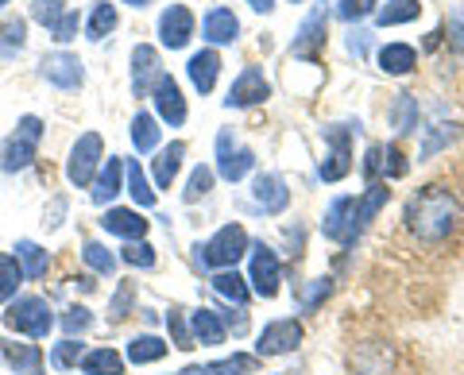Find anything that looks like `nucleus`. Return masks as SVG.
<instances>
[{"label":"nucleus","mask_w":464,"mask_h":375,"mask_svg":"<svg viewBox=\"0 0 464 375\" xmlns=\"http://www.w3.org/2000/svg\"><path fill=\"white\" fill-rule=\"evenodd\" d=\"M151 97H155V109H159V117H163L170 128L186 124V97H182L179 82H174L170 74H159V82H155Z\"/></svg>","instance_id":"ddd939ff"},{"label":"nucleus","mask_w":464,"mask_h":375,"mask_svg":"<svg viewBox=\"0 0 464 375\" xmlns=\"http://www.w3.org/2000/svg\"><path fill=\"white\" fill-rule=\"evenodd\" d=\"M460 136V128L457 124H433L430 132H426V143H422V159H430V155H438L441 148H449Z\"/></svg>","instance_id":"c9c22d12"},{"label":"nucleus","mask_w":464,"mask_h":375,"mask_svg":"<svg viewBox=\"0 0 464 375\" xmlns=\"http://www.w3.org/2000/svg\"><path fill=\"white\" fill-rule=\"evenodd\" d=\"M167 356V344L159 341V337H136L132 344H128V360L132 364H155V360H163Z\"/></svg>","instance_id":"72a5a7b5"},{"label":"nucleus","mask_w":464,"mask_h":375,"mask_svg":"<svg viewBox=\"0 0 464 375\" xmlns=\"http://www.w3.org/2000/svg\"><path fill=\"white\" fill-rule=\"evenodd\" d=\"M418 66V51L406 47V43H387L380 51V70L383 74H411Z\"/></svg>","instance_id":"393cba45"},{"label":"nucleus","mask_w":464,"mask_h":375,"mask_svg":"<svg viewBox=\"0 0 464 375\" xmlns=\"http://www.w3.org/2000/svg\"><path fill=\"white\" fill-rule=\"evenodd\" d=\"M132 143H136L140 155L159 148V120L151 117V112H136L132 117Z\"/></svg>","instance_id":"c756f323"},{"label":"nucleus","mask_w":464,"mask_h":375,"mask_svg":"<svg viewBox=\"0 0 464 375\" xmlns=\"http://www.w3.org/2000/svg\"><path fill=\"white\" fill-rule=\"evenodd\" d=\"M0 360L8 368H16V375H43V352L35 344H16V341L0 337Z\"/></svg>","instance_id":"dca6fc26"},{"label":"nucleus","mask_w":464,"mask_h":375,"mask_svg":"<svg viewBox=\"0 0 464 375\" xmlns=\"http://www.w3.org/2000/svg\"><path fill=\"white\" fill-rule=\"evenodd\" d=\"M457 217H460V206L445 186H426V190H418L411 201H406V228L422 240L449 236Z\"/></svg>","instance_id":"f257e3e1"},{"label":"nucleus","mask_w":464,"mask_h":375,"mask_svg":"<svg viewBox=\"0 0 464 375\" xmlns=\"http://www.w3.org/2000/svg\"><path fill=\"white\" fill-rule=\"evenodd\" d=\"M101 155H105V143H101L97 132L78 136L74 151H70V163H66V178L74 182V186H93L97 167H101Z\"/></svg>","instance_id":"39448f33"},{"label":"nucleus","mask_w":464,"mask_h":375,"mask_svg":"<svg viewBox=\"0 0 464 375\" xmlns=\"http://www.w3.org/2000/svg\"><path fill=\"white\" fill-rule=\"evenodd\" d=\"M112 27H116V8H112V5H97V8H93V16H90V27H85V32H90V39H93V43H101V39H105V35L112 32Z\"/></svg>","instance_id":"ea45409f"},{"label":"nucleus","mask_w":464,"mask_h":375,"mask_svg":"<svg viewBox=\"0 0 464 375\" xmlns=\"http://www.w3.org/2000/svg\"><path fill=\"white\" fill-rule=\"evenodd\" d=\"M213 190V170L209 167H198L194 175H190V182H186V201H198V197H206Z\"/></svg>","instance_id":"37998d69"},{"label":"nucleus","mask_w":464,"mask_h":375,"mask_svg":"<svg viewBox=\"0 0 464 375\" xmlns=\"http://www.w3.org/2000/svg\"><path fill=\"white\" fill-rule=\"evenodd\" d=\"M252 197L264 213H283L290 206V190H286V182L279 175H259L252 182Z\"/></svg>","instance_id":"f3484780"},{"label":"nucleus","mask_w":464,"mask_h":375,"mask_svg":"<svg viewBox=\"0 0 464 375\" xmlns=\"http://www.w3.org/2000/svg\"><path fill=\"white\" fill-rule=\"evenodd\" d=\"M383 151H387V143H372L368 148V159H364V178L375 186V178L383 175Z\"/></svg>","instance_id":"09e8293b"},{"label":"nucleus","mask_w":464,"mask_h":375,"mask_svg":"<svg viewBox=\"0 0 464 375\" xmlns=\"http://www.w3.org/2000/svg\"><path fill=\"white\" fill-rule=\"evenodd\" d=\"M194 35V16H190V8H182V5H170L163 16H159V39H163V47L170 51H179L186 47Z\"/></svg>","instance_id":"4468645a"},{"label":"nucleus","mask_w":464,"mask_h":375,"mask_svg":"<svg viewBox=\"0 0 464 375\" xmlns=\"http://www.w3.org/2000/svg\"><path fill=\"white\" fill-rule=\"evenodd\" d=\"M5 39H0V54H12V51H20L24 47V35H27V24L24 20H8L5 24V32H0Z\"/></svg>","instance_id":"c03bdc74"},{"label":"nucleus","mask_w":464,"mask_h":375,"mask_svg":"<svg viewBox=\"0 0 464 375\" xmlns=\"http://www.w3.org/2000/svg\"><path fill=\"white\" fill-rule=\"evenodd\" d=\"M252 294L259 298H275L279 294V283H283V267H279V255H275L267 244H256L252 248Z\"/></svg>","instance_id":"1a4fd4ad"},{"label":"nucleus","mask_w":464,"mask_h":375,"mask_svg":"<svg viewBox=\"0 0 464 375\" xmlns=\"http://www.w3.org/2000/svg\"><path fill=\"white\" fill-rule=\"evenodd\" d=\"M39 139H43V120L39 117H24L16 124V132H12L5 139V148H0V167L5 170H24V167H32V159L39 155Z\"/></svg>","instance_id":"7ed1b4c3"},{"label":"nucleus","mask_w":464,"mask_h":375,"mask_svg":"<svg viewBox=\"0 0 464 375\" xmlns=\"http://www.w3.org/2000/svg\"><path fill=\"white\" fill-rule=\"evenodd\" d=\"M5 5H8V0H0V8H5Z\"/></svg>","instance_id":"4d7b16f0"},{"label":"nucleus","mask_w":464,"mask_h":375,"mask_svg":"<svg viewBox=\"0 0 464 375\" xmlns=\"http://www.w3.org/2000/svg\"><path fill=\"white\" fill-rule=\"evenodd\" d=\"M78 12H63V20H58L54 27H51V35H54V43H70L78 35Z\"/></svg>","instance_id":"8fccbe9b"},{"label":"nucleus","mask_w":464,"mask_h":375,"mask_svg":"<svg viewBox=\"0 0 464 375\" xmlns=\"http://www.w3.org/2000/svg\"><path fill=\"white\" fill-rule=\"evenodd\" d=\"M182 159H186V143H179V139L159 151V159H155V186L159 190H170V182L179 178V170H182Z\"/></svg>","instance_id":"b1692460"},{"label":"nucleus","mask_w":464,"mask_h":375,"mask_svg":"<svg viewBox=\"0 0 464 375\" xmlns=\"http://www.w3.org/2000/svg\"><path fill=\"white\" fill-rule=\"evenodd\" d=\"M16 259H20V267H24L27 279H43V275H47V267H51V255L43 252L35 240H20L16 244Z\"/></svg>","instance_id":"bb28decb"},{"label":"nucleus","mask_w":464,"mask_h":375,"mask_svg":"<svg viewBox=\"0 0 464 375\" xmlns=\"http://www.w3.org/2000/svg\"><path fill=\"white\" fill-rule=\"evenodd\" d=\"M82 259H85V264H90L93 271H101V275H112V271H116V255L105 248V244H97V240L85 244V248H82Z\"/></svg>","instance_id":"4c0bfd02"},{"label":"nucleus","mask_w":464,"mask_h":375,"mask_svg":"<svg viewBox=\"0 0 464 375\" xmlns=\"http://www.w3.org/2000/svg\"><path fill=\"white\" fill-rule=\"evenodd\" d=\"M418 12H422V5H418V0H395V5H387V8L375 12V24H380V27L411 24V20H418Z\"/></svg>","instance_id":"473e14b6"},{"label":"nucleus","mask_w":464,"mask_h":375,"mask_svg":"<svg viewBox=\"0 0 464 375\" xmlns=\"http://www.w3.org/2000/svg\"><path fill=\"white\" fill-rule=\"evenodd\" d=\"M341 20H348V24H353V20H364V16H372V12H375V0H341Z\"/></svg>","instance_id":"de8ad7c7"},{"label":"nucleus","mask_w":464,"mask_h":375,"mask_svg":"<svg viewBox=\"0 0 464 375\" xmlns=\"http://www.w3.org/2000/svg\"><path fill=\"white\" fill-rule=\"evenodd\" d=\"M353 201H356V197H337V201H333V206H329V213H325V225H322V233H325L329 240L344 244L348 217H353Z\"/></svg>","instance_id":"cd10ccee"},{"label":"nucleus","mask_w":464,"mask_h":375,"mask_svg":"<svg viewBox=\"0 0 464 375\" xmlns=\"http://www.w3.org/2000/svg\"><path fill=\"white\" fill-rule=\"evenodd\" d=\"M387 197H391V190H387L383 182H375V186H368V190L353 201V217H348L344 244H356V236L364 233V228H368L375 217H380V209L387 206Z\"/></svg>","instance_id":"6e6552de"},{"label":"nucleus","mask_w":464,"mask_h":375,"mask_svg":"<svg viewBox=\"0 0 464 375\" xmlns=\"http://www.w3.org/2000/svg\"><path fill=\"white\" fill-rule=\"evenodd\" d=\"M267 97H271V85H267V78H264V70L248 66L237 82H232L225 105H228V109H252V105H259V101H267Z\"/></svg>","instance_id":"9d476101"},{"label":"nucleus","mask_w":464,"mask_h":375,"mask_svg":"<svg viewBox=\"0 0 464 375\" xmlns=\"http://www.w3.org/2000/svg\"><path fill=\"white\" fill-rule=\"evenodd\" d=\"M295 5H298V0H295Z\"/></svg>","instance_id":"13d9d810"},{"label":"nucleus","mask_w":464,"mask_h":375,"mask_svg":"<svg viewBox=\"0 0 464 375\" xmlns=\"http://www.w3.org/2000/svg\"><path fill=\"white\" fill-rule=\"evenodd\" d=\"M128 306H132V286L128 283H121V291H116V298H112V317H124L128 313Z\"/></svg>","instance_id":"864d4df0"},{"label":"nucleus","mask_w":464,"mask_h":375,"mask_svg":"<svg viewBox=\"0 0 464 375\" xmlns=\"http://www.w3.org/2000/svg\"><path fill=\"white\" fill-rule=\"evenodd\" d=\"M167 325H170V337H174V349H182V352H190L194 349V329L186 325V317H182V310L174 306L170 313H167Z\"/></svg>","instance_id":"58836bf2"},{"label":"nucleus","mask_w":464,"mask_h":375,"mask_svg":"<svg viewBox=\"0 0 464 375\" xmlns=\"http://www.w3.org/2000/svg\"><path fill=\"white\" fill-rule=\"evenodd\" d=\"M121 259H124V264H132V267H155V248L148 240H132L121 252Z\"/></svg>","instance_id":"79ce46f5"},{"label":"nucleus","mask_w":464,"mask_h":375,"mask_svg":"<svg viewBox=\"0 0 464 375\" xmlns=\"http://www.w3.org/2000/svg\"><path fill=\"white\" fill-rule=\"evenodd\" d=\"M24 283V267L16 255H0V302H12Z\"/></svg>","instance_id":"7c9ffc66"},{"label":"nucleus","mask_w":464,"mask_h":375,"mask_svg":"<svg viewBox=\"0 0 464 375\" xmlns=\"http://www.w3.org/2000/svg\"><path fill=\"white\" fill-rule=\"evenodd\" d=\"M248 248H252L248 233L240 225H225V228H217V236L209 244H198V264L228 271V267H237V259H244Z\"/></svg>","instance_id":"f03ea898"},{"label":"nucleus","mask_w":464,"mask_h":375,"mask_svg":"<svg viewBox=\"0 0 464 375\" xmlns=\"http://www.w3.org/2000/svg\"><path fill=\"white\" fill-rule=\"evenodd\" d=\"M121 178H124V159H116V155H112L109 163L97 170V178H93V190H90L97 206H109V201H112L116 194L124 190V186H121Z\"/></svg>","instance_id":"412c9836"},{"label":"nucleus","mask_w":464,"mask_h":375,"mask_svg":"<svg viewBox=\"0 0 464 375\" xmlns=\"http://www.w3.org/2000/svg\"><path fill=\"white\" fill-rule=\"evenodd\" d=\"M325 143H329V155L322 163V178L325 182H341L348 170H353V132H348L344 124L325 128Z\"/></svg>","instance_id":"0eeeda50"},{"label":"nucleus","mask_w":464,"mask_h":375,"mask_svg":"<svg viewBox=\"0 0 464 375\" xmlns=\"http://www.w3.org/2000/svg\"><path fill=\"white\" fill-rule=\"evenodd\" d=\"M124 175H128V194H132V201L140 209H151L155 206V190L148 186V175L140 170V163H128Z\"/></svg>","instance_id":"2f4dec72"},{"label":"nucleus","mask_w":464,"mask_h":375,"mask_svg":"<svg viewBox=\"0 0 464 375\" xmlns=\"http://www.w3.org/2000/svg\"><path fill=\"white\" fill-rule=\"evenodd\" d=\"M190 329H194V341L206 344V349H213V344H225V337H228V325L221 322V313L206 310V306L190 313Z\"/></svg>","instance_id":"6ab92c4d"},{"label":"nucleus","mask_w":464,"mask_h":375,"mask_svg":"<svg viewBox=\"0 0 464 375\" xmlns=\"http://www.w3.org/2000/svg\"><path fill=\"white\" fill-rule=\"evenodd\" d=\"M82 371L85 375H124V356L112 349H93L82 356Z\"/></svg>","instance_id":"a878e982"},{"label":"nucleus","mask_w":464,"mask_h":375,"mask_svg":"<svg viewBox=\"0 0 464 375\" xmlns=\"http://www.w3.org/2000/svg\"><path fill=\"white\" fill-rule=\"evenodd\" d=\"M322 43H325V12H314V16L302 24L295 43H290V54H295V59H314Z\"/></svg>","instance_id":"aec40b11"},{"label":"nucleus","mask_w":464,"mask_h":375,"mask_svg":"<svg viewBox=\"0 0 464 375\" xmlns=\"http://www.w3.org/2000/svg\"><path fill=\"white\" fill-rule=\"evenodd\" d=\"M82 341H74V337H66L63 344H54L51 349V364L58 368V371H66V368H78L82 364Z\"/></svg>","instance_id":"e433bc0d"},{"label":"nucleus","mask_w":464,"mask_h":375,"mask_svg":"<svg viewBox=\"0 0 464 375\" xmlns=\"http://www.w3.org/2000/svg\"><path fill=\"white\" fill-rule=\"evenodd\" d=\"M329 291H333V283H329V279H314V283H310V291L302 294V310H314Z\"/></svg>","instance_id":"3c124183"},{"label":"nucleus","mask_w":464,"mask_h":375,"mask_svg":"<svg viewBox=\"0 0 464 375\" xmlns=\"http://www.w3.org/2000/svg\"><path fill=\"white\" fill-rule=\"evenodd\" d=\"M252 167H256V155L248 148H232L228 132L217 136V175H221L225 182H240Z\"/></svg>","instance_id":"9b49d317"},{"label":"nucleus","mask_w":464,"mask_h":375,"mask_svg":"<svg viewBox=\"0 0 464 375\" xmlns=\"http://www.w3.org/2000/svg\"><path fill=\"white\" fill-rule=\"evenodd\" d=\"M159 51L148 47V43H140V47L132 51V93L136 97H148L155 90V82H159Z\"/></svg>","instance_id":"2eb2a0df"},{"label":"nucleus","mask_w":464,"mask_h":375,"mask_svg":"<svg viewBox=\"0 0 464 375\" xmlns=\"http://www.w3.org/2000/svg\"><path fill=\"white\" fill-rule=\"evenodd\" d=\"M302 325L295 322V317H279V322H271L264 325V333H259L256 341V356L264 360V356H286V352H295L298 344H302Z\"/></svg>","instance_id":"423d86ee"},{"label":"nucleus","mask_w":464,"mask_h":375,"mask_svg":"<svg viewBox=\"0 0 464 375\" xmlns=\"http://www.w3.org/2000/svg\"><path fill=\"white\" fill-rule=\"evenodd\" d=\"M201 35H206L209 43H232L240 35V20L232 16L228 8H213L206 20H201Z\"/></svg>","instance_id":"4be33fe9"},{"label":"nucleus","mask_w":464,"mask_h":375,"mask_svg":"<svg viewBox=\"0 0 464 375\" xmlns=\"http://www.w3.org/2000/svg\"><path fill=\"white\" fill-rule=\"evenodd\" d=\"M54 325V313L43 298H16L5 310V329L12 333H27V337H47Z\"/></svg>","instance_id":"20e7f679"},{"label":"nucleus","mask_w":464,"mask_h":375,"mask_svg":"<svg viewBox=\"0 0 464 375\" xmlns=\"http://www.w3.org/2000/svg\"><path fill=\"white\" fill-rule=\"evenodd\" d=\"M256 360H259V356L237 352L232 360H217V364H209V375H252V371H256Z\"/></svg>","instance_id":"a19ab883"},{"label":"nucleus","mask_w":464,"mask_h":375,"mask_svg":"<svg viewBox=\"0 0 464 375\" xmlns=\"http://www.w3.org/2000/svg\"><path fill=\"white\" fill-rule=\"evenodd\" d=\"M383 175L387 178H402L406 175V163H402V151L399 148H387L383 151Z\"/></svg>","instance_id":"603ef678"},{"label":"nucleus","mask_w":464,"mask_h":375,"mask_svg":"<svg viewBox=\"0 0 464 375\" xmlns=\"http://www.w3.org/2000/svg\"><path fill=\"white\" fill-rule=\"evenodd\" d=\"M124 5H132V8H148L151 0H124Z\"/></svg>","instance_id":"6e6d98bb"},{"label":"nucleus","mask_w":464,"mask_h":375,"mask_svg":"<svg viewBox=\"0 0 464 375\" xmlns=\"http://www.w3.org/2000/svg\"><path fill=\"white\" fill-rule=\"evenodd\" d=\"M63 325H66V333H85V329L93 325V313L85 310V306H70L63 313Z\"/></svg>","instance_id":"49530a36"},{"label":"nucleus","mask_w":464,"mask_h":375,"mask_svg":"<svg viewBox=\"0 0 464 375\" xmlns=\"http://www.w3.org/2000/svg\"><path fill=\"white\" fill-rule=\"evenodd\" d=\"M43 78H47L51 85H58V90H78L85 70H82V59L70 51H54L43 59Z\"/></svg>","instance_id":"f8f14e48"},{"label":"nucleus","mask_w":464,"mask_h":375,"mask_svg":"<svg viewBox=\"0 0 464 375\" xmlns=\"http://www.w3.org/2000/svg\"><path fill=\"white\" fill-rule=\"evenodd\" d=\"M248 5H252L256 12H271V8H275V0H248Z\"/></svg>","instance_id":"5fc2aeb1"},{"label":"nucleus","mask_w":464,"mask_h":375,"mask_svg":"<svg viewBox=\"0 0 464 375\" xmlns=\"http://www.w3.org/2000/svg\"><path fill=\"white\" fill-rule=\"evenodd\" d=\"M391 120H395L399 132H414L418 128V101L411 93H399L395 105H391Z\"/></svg>","instance_id":"f704fd0d"},{"label":"nucleus","mask_w":464,"mask_h":375,"mask_svg":"<svg viewBox=\"0 0 464 375\" xmlns=\"http://www.w3.org/2000/svg\"><path fill=\"white\" fill-rule=\"evenodd\" d=\"M213 291L221 294V298H228V302H237V306H244L248 294H252V286L228 267V271H217V275H213Z\"/></svg>","instance_id":"c85d7f7f"},{"label":"nucleus","mask_w":464,"mask_h":375,"mask_svg":"<svg viewBox=\"0 0 464 375\" xmlns=\"http://www.w3.org/2000/svg\"><path fill=\"white\" fill-rule=\"evenodd\" d=\"M32 16L43 24V27H54L63 20V0H35L32 5Z\"/></svg>","instance_id":"a18cd8bd"},{"label":"nucleus","mask_w":464,"mask_h":375,"mask_svg":"<svg viewBox=\"0 0 464 375\" xmlns=\"http://www.w3.org/2000/svg\"><path fill=\"white\" fill-rule=\"evenodd\" d=\"M101 228L112 236H124V240H143L148 236V221L140 217V209H109L101 217Z\"/></svg>","instance_id":"a211bd4d"},{"label":"nucleus","mask_w":464,"mask_h":375,"mask_svg":"<svg viewBox=\"0 0 464 375\" xmlns=\"http://www.w3.org/2000/svg\"><path fill=\"white\" fill-rule=\"evenodd\" d=\"M186 70H190V82L201 93H213L217 74H221V59H217V51H198L194 59L186 62Z\"/></svg>","instance_id":"5701e85b"}]
</instances>
